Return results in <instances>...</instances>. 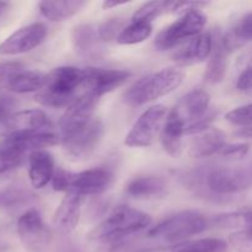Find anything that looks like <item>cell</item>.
<instances>
[{"mask_svg": "<svg viewBox=\"0 0 252 252\" xmlns=\"http://www.w3.org/2000/svg\"><path fill=\"white\" fill-rule=\"evenodd\" d=\"M71 42L74 51L81 58L95 59L102 56V43L98 36L97 26L93 24H80L71 31Z\"/></svg>", "mask_w": 252, "mask_h": 252, "instance_id": "obj_15", "label": "cell"}, {"mask_svg": "<svg viewBox=\"0 0 252 252\" xmlns=\"http://www.w3.org/2000/svg\"><path fill=\"white\" fill-rule=\"evenodd\" d=\"M123 22L120 19H108L101 22L97 26L98 36L102 42H111L112 39L117 41L118 36L123 31Z\"/></svg>", "mask_w": 252, "mask_h": 252, "instance_id": "obj_32", "label": "cell"}, {"mask_svg": "<svg viewBox=\"0 0 252 252\" xmlns=\"http://www.w3.org/2000/svg\"><path fill=\"white\" fill-rule=\"evenodd\" d=\"M170 5H171V1H160V0L144 2L142 6L135 10L130 21H142L152 24L160 15L170 11Z\"/></svg>", "mask_w": 252, "mask_h": 252, "instance_id": "obj_31", "label": "cell"}, {"mask_svg": "<svg viewBox=\"0 0 252 252\" xmlns=\"http://www.w3.org/2000/svg\"><path fill=\"white\" fill-rule=\"evenodd\" d=\"M74 175L75 174L63 169V167H58V169H56V172H54L53 179H52V182H51L54 191L65 192V193L70 191L71 184H73V180H74Z\"/></svg>", "mask_w": 252, "mask_h": 252, "instance_id": "obj_36", "label": "cell"}, {"mask_svg": "<svg viewBox=\"0 0 252 252\" xmlns=\"http://www.w3.org/2000/svg\"><path fill=\"white\" fill-rule=\"evenodd\" d=\"M185 79V73L179 68H164L143 76L123 94V100L130 106H142L161 98L176 90Z\"/></svg>", "mask_w": 252, "mask_h": 252, "instance_id": "obj_4", "label": "cell"}, {"mask_svg": "<svg viewBox=\"0 0 252 252\" xmlns=\"http://www.w3.org/2000/svg\"><path fill=\"white\" fill-rule=\"evenodd\" d=\"M16 231L22 245L30 252H42L51 239L48 228L36 208H30L19 217Z\"/></svg>", "mask_w": 252, "mask_h": 252, "instance_id": "obj_9", "label": "cell"}, {"mask_svg": "<svg viewBox=\"0 0 252 252\" xmlns=\"http://www.w3.org/2000/svg\"><path fill=\"white\" fill-rule=\"evenodd\" d=\"M24 70V64L20 62H0V89L9 84L10 79L19 71Z\"/></svg>", "mask_w": 252, "mask_h": 252, "instance_id": "obj_38", "label": "cell"}, {"mask_svg": "<svg viewBox=\"0 0 252 252\" xmlns=\"http://www.w3.org/2000/svg\"><path fill=\"white\" fill-rule=\"evenodd\" d=\"M226 121L239 127L252 126V102L229 111L225 116Z\"/></svg>", "mask_w": 252, "mask_h": 252, "instance_id": "obj_33", "label": "cell"}, {"mask_svg": "<svg viewBox=\"0 0 252 252\" xmlns=\"http://www.w3.org/2000/svg\"><path fill=\"white\" fill-rule=\"evenodd\" d=\"M236 66L243 71H245L246 69L251 68L252 66V46L249 47L246 51H244L243 53L239 56L238 61H236Z\"/></svg>", "mask_w": 252, "mask_h": 252, "instance_id": "obj_41", "label": "cell"}, {"mask_svg": "<svg viewBox=\"0 0 252 252\" xmlns=\"http://www.w3.org/2000/svg\"><path fill=\"white\" fill-rule=\"evenodd\" d=\"M47 130H53V123L49 120L47 113L38 108L14 112L10 117L9 133L47 132Z\"/></svg>", "mask_w": 252, "mask_h": 252, "instance_id": "obj_18", "label": "cell"}, {"mask_svg": "<svg viewBox=\"0 0 252 252\" xmlns=\"http://www.w3.org/2000/svg\"><path fill=\"white\" fill-rule=\"evenodd\" d=\"M54 172V159L47 150H37L29 155V179L33 189L46 187L52 182Z\"/></svg>", "mask_w": 252, "mask_h": 252, "instance_id": "obj_19", "label": "cell"}, {"mask_svg": "<svg viewBox=\"0 0 252 252\" xmlns=\"http://www.w3.org/2000/svg\"><path fill=\"white\" fill-rule=\"evenodd\" d=\"M228 56L229 52L224 47L220 34L213 36V49L203 76L206 83L214 85L223 81L228 69Z\"/></svg>", "mask_w": 252, "mask_h": 252, "instance_id": "obj_23", "label": "cell"}, {"mask_svg": "<svg viewBox=\"0 0 252 252\" xmlns=\"http://www.w3.org/2000/svg\"><path fill=\"white\" fill-rule=\"evenodd\" d=\"M97 103L98 97L83 91L62 116L59 121V133L80 127L93 120Z\"/></svg>", "mask_w": 252, "mask_h": 252, "instance_id": "obj_14", "label": "cell"}, {"mask_svg": "<svg viewBox=\"0 0 252 252\" xmlns=\"http://www.w3.org/2000/svg\"><path fill=\"white\" fill-rule=\"evenodd\" d=\"M86 5L83 0H65V1H41L38 2L39 12L49 21H64L78 14Z\"/></svg>", "mask_w": 252, "mask_h": 252, "instance_id": "obj_25", "label": "cell"}, {"mask_svg": "<svg viewBox=\"0 0 252 252\" xmlns=\"http://www.w3.org/2000/svg\"><path fill=\"white\" fill-rule=\"evenodd\" d=\"M229 244L238 252H252V230L235 231L229 236Z\"/></svg>", "mask_w": 252, "mask_h": 252, "instance_id": "obj_37", "label": "cell"}, {"mask_svg": "<svg viewBox=\"0 0 252 252\" xmlns=\"http://www.w3.org/2000/svg\"><path fill=\"white\" fill-rule=\"evenodd\" d=\"M15 101L11 96L0 95V135L9 133V121L12 116Z\"/></svg>", "mask_w": 252, "mask_h": 252, "instance_id": "obj_35", "label": "cell"}, {"mask_svg": "<svg viewBox=\"0 0 252 252\" xmlns=\"http://www.w3.org/2000/svg\"><path fill=\"white\" fill-rule=\"evenodd\" d=\"M238 139H243V140H250L252 139V126H248V127H241L234 133Z\"/></svg>", "mask_w": 252, "mask_h": 252, "instance_id": "obj_42", "label": "cell"}, {"mask_svg": "<svg viewBox=\"0 0 252 252\" xmlns=\"http://www.w3.org/2000/svg\"><path fill=\"white\" fill-rule=\"evenodd\" d=\"M167 115L169 112L164 105H155L147 108L126 135L125 144L130 148L150 147L158 133H161Z\"/></svg>", "mask_w": 252, "mask_h": 252, "instance_id": "obj_8", "label": "cell"}, {"mask_svg": "<svg viewBox=\"0 0 252 252\" xmlns=\"http://www.w3.org/2000/svg\"><path fill=\"white\" fill-rule=\"evenodd\" d=\"M9 9H10V2L0 1V17L4 16Z\"/></svg>", "mask_w": 252, "mask_h": 252, "instance_id": "obj_44", "label": "cell"}, {"mask_svg": "<svg viewBox=\"0 0 252 252\" xmlns=\"http://www.w3.org/2000/svg\"><path fill=\"white\" fill-rule=\"evenodd\" d=\"M209 105H211L209 94L203 89H193L180 98L170 113L179 118L186 126L187 130L189 126L206 117L207 113L211 111Z\"/></svg>", "mask_w": 252, "mask_h": 252, "instance_id": "obj_12", "label": "cell"}, {"mask_svg": "<svg viewBox=\"0 0 252 252\" xmlns=\"http://www.w3.org/2000/svg\"><path fill=\"white\" fill-rule=\"evenodd\" d=\"M213 49V33L202 32L198 36L193 37L186 43L182 44L171 56L172 61L179 65H194L203 63L208 59Z\"/></svg>", "mask_w": 252, "mask_h": 252, "instance_id": "obj_13", "label": "cell"}, {"mask_svg": "<svg viewBox=\"0 0 252 252\" xmlns=\"http://www.w3.org/2000/svg\"><path fill=\"white\" fill-rule=\"evenodd\" d=\"M185 179L192 189H207L214 196H230L251 186L252 170L218 166L192 171Z\"/></svg>", "mask_w": 252, "mask_h": 252, "instance_id": "obj_3", "label": "cell"}, {"mask_svg": "<svg viewBox=\"0 0 252 252\" xmlns=\"http://www.w3.org/2000/svg\"><path fill=\"white\" fill-rule=\"evenodd\" d=\"M126 193L137 199L160 198L166 193V184L161 177L154 175L138 176L128 182Z\"/></svg>", "mask_w": 252, "mask_h": 252, "instance_id": "obj_21", "label": "cell"}, {"mask_svg": "<svg viewBox=\"0 0 252 252\" xmlns=\"http://www.w3.org/2000/svg\"><path fill=\"white\" fill-rule=\"evenodd\" d=\"M225 134L218 128H209L199 134L194 135L189 144V154L193 159L208 158L219 154L226 144Z\"/></svg>", "mask_w": 252, "mask_h": 252, "instance_id": "obj_20", "label": "cell"}, {"mask_svg": "<svg viewBox=\"0 0 252 252\" xmlns=\"http://www.w3.org/2000/svg\"><path fill=\"white\" fill-rule=\"evenodd\" d=\"M46 74L36 70H21L15 74L7 84V89L15 94L38 93L44 85Z\"/></svg>", "mask_w": 252, "mask_h": 252, "instance_id": "obj_27", "label": "cell"}, {"mask_svg": "<svg viewBox=\"0 0 252 252\" xmlns=\"http://www.w3.org/2000/svg\"><path fill=\"white\" fill-rule=\"evenodd\" d=\"M34 194L24 186H6L0 189V209L5 212H15L33 202Z\"/></svg>", "mask_w": 252, "mask_h": 252, "instance_id": "obj_26", "label": "cell"}, {"mask_svg": "<svg viewBox=\"0 0 252 252\" xmlns=\"http://www.w3.org/2000/svg\"><path fill=\"white\" fill-rule=\"evenodd\" d=\"M105 134L102 121L94 117L85 125L59 133V140L64 154L71 161L86 160L96 152Z\"/></svg>", "mask_w": 252, "mask_h": 252, "instance_id": "obj_5", "label": "cell"}, {"mask_svg": "<svg viewBox=\"0 0 252 252\" xmlns=\"http://www.w3.org/2000/svg\"><path fill=\"white\" fill-rule=\"evenodd\" d=\"M208 224L203 214L196 211H184L153 226L148 231V236L166 243H181L203 233Z\"/></svg>", "mask_w": 252, "mask_h": 252, "instance_id": "obj_6", "label": "cell"}, {"mask_svg": "<svg viewBox=\"0 0 252 252\" xmlns=\"http://www.w3.org/2000/svg\"><path fill=\"white\" fill-rule=\"evenodd\" d=\"M47 37V27L42 22H33L20 27L0 43L1 56H17L33 51Z\"/></svg>", "mask_w": 252, "mask_h": 252, "instance_id": "obj_10", "label": "cell"}, {"mask_svg": "<svg viewBox=\"0 0 252 252\" xmlns=\"http://www.w3.org/2000/svg\"><path fill=\"white\" fill-rule=\"evenodd\" d=\"M214 224L219 228L235 229L236 231L252 230V208H241L220 214L214 219Z\"/></svg>", "mask_w": 252, "mask_h": 252, "instance_id": "obj_28", "label": "cell"}, {"mask_svg": "<svg viewBox=\"0 0 252 252\" xmlns=\"http://www.w3.org/2000/svg\"><path fill=\"white\" fill-rule=\"evenodd\" d=\"M226 250L228 243L223 239L206 238L182 243L170 252H225Z\"/></svg>", "mask_w": 252, "mask_h": 252, "instance_id": "obj_30", "label": "cell"}, {"mask_svg": "<svg viewBox=\"0 0 252 252\" xmlns=\"http://www.w3.org/2000/svg\"><path fill=\"white\" fill-rule=\"evenodd\" d=\"M221 41L229 54L250 43L252 41V12L243 15L228 32L221 36Z\"/></svg>", "mask_w": 252, "mask_h": 252, "instance_id": "obj_24", "label": "cell"}, {"mask_svg": "<svg viewBox=\"0 0 252 252\" xmlns=\"http://www.w3.org/2000/svg\"><path fill=\"white\" fill-rule=\"evenodd\" d=\"M84 197L73 191L66 192L53 216V224L59 231L71 233L78 226Z\"/></svg>", "mask_w": 252, "mask_h": 252, "instance_id": "obj_17", "label": "cell"}, {"mask_svg": "<svg viewBox=\"0 0 252 252\" xmlns=\"http://www.w3.org/2000/svg\"><path fill=\"white\" fill-rule=\"evenodd\" d=\"M207 16L202 11H191L165 27L157 36L154 46L158 51H169L203 32Z\"/></svg>", "mask_w": 252, "mask_h": 252, "instance_id": "obj_7", "label": "cell"}, {"mask_svg": "<svg viewBox=\"0 0 252 252\" xmlns=\"http://www.w3.org/2000/svg\"><path fill=\"white\" fill-rule=\"evenodd\" d=\"M112 182V174L102 167L85 170L74 175L70 191L80 196H98L108 189Z\"/></svg>", "mask_w": 252, "mask_h": 252, "instance_id": "obj_16", "label": "cell"}, {"mask_svg": "<svg viewBox=\"0 0 252 252\" xmlns=\"http://www.w3.org/2000/svg\"><path fill=\"white\" fill-rule=\"evenodd\" d=\"M126 4H128V1H110V0H107V1L102 2V7L105 10H108L116 6H122V5H126Z\"/></svg>", "mask_w": 252, "mask_h": 252, "instance_id": "obj_43", "label": "cell"}, {"mask_svg": "<svg viewBox=\"0 0 252 252\" xmlns=\"http://www.w3.org/2000/svg\"><path fill=\"white\" fill-rule=\"evenodd\" d=\"M208 4L209 2L204 1H171L170 12L184 15L191 11H202V9Z\"/></svg>", "mask_w": 252, "mask_h": 252, "instance_id": "obj_39", "label": "cell"}, {"mask_svg": "<svg viewBox=\"0 0 252 252\" xmlns=\"http://www.w3.org/2000/svg\"><path fill=\"white\" fill-rule=\"evenodd\" d=\"M153 33V26L149 22L130 21L118 36L117 42L123 46L138 44L149 38Z\"/></svg>", "mask_w": 252, "mask_h": 252, "instance_id": "obj_29", "label": "cell"}, {"mask_svg": "<svg viewBox=\"0 0 252 252\" xmlns=\"http://www.w3.org/2000/svg\"><path fill=\"white\" fill-rule=\"evenodd\" d=\"M236 86L240 91L252 90V66L240 74Z\"/></svg>", "mask_w": 252, "mask_h": 252, "instance_id": "obj_40", "label": "cell"}, {"mask_svg": "<svg viewBox=\"0 0 252 252\" xmlns=\"http://www.w3.org/2000/svg\"><path fill=\"white\" fill-rule=\"evenodd\" d=\"M149 214L129 206H118L89 234V239L101 245V252H113L127 236L150 226Z\"/></svg>", "mask_w": 252, "mask_h": 252, "instance_id": "obj_1", "label": "cell"}, {"mask_svg": "<svg viewBox=\"0 0 252 252\" xmlns=\"http://www.w3.org/2000/svg\"><path fill=\"white\" fill-rule=\"evenodd\" d=\"M85 80L83 91L100 98L101 96L120 88L129 79L130 73L122 69H105L89 66L84 68Z\"/></svg>", "mask_w": 252, "mask_h": 252, "instance_id": "obj_11", "label": "cell"}, {"mask_svg": "<svg viewBox=\"0 0 252 252\" xmlns=\"http://www.w3.org/2000/svg\"><path fill=\"white\" fill-rule=\"evenodd\" d=\"M184 135H186V126L169 112L160 133V142L170 157H181L184 150Z\"/></svg>", "mask_w": 252, "mask_h": 252, "instance_id": "obj_22", "label": "cell"}, {"mask_svg": "<svg viewBox=\"0 0 252 252\" xmlns=\"http://www.w3.org/2000/svg\"><path fill=\"white\" fill-rule=\"evenodd\" d=\"M85 71L76 66H59L46 74L44 85L34 95L39 105L51 108H68L80 94Z\"/></svg>", "mask_w": 252, "mask_h": 252, "instance_id": "obj_2", "label": "cell"}, {"mask_svg": "<svg viewBox=\"0 0 252 252\" xmlns=\"http://www.w3.org/2000/svg\"><path fill=\"white\" fill-rule=\"evenodd\" d=\"M249 152H250L249 143H231V144L226 143L219 155L228 161H238V160L244 159L249 154Z\"/></svg>", "mask_w": 252, "mask_h": 252, "instance_id": "obj_34", "label": "cell"}]
</instances>
